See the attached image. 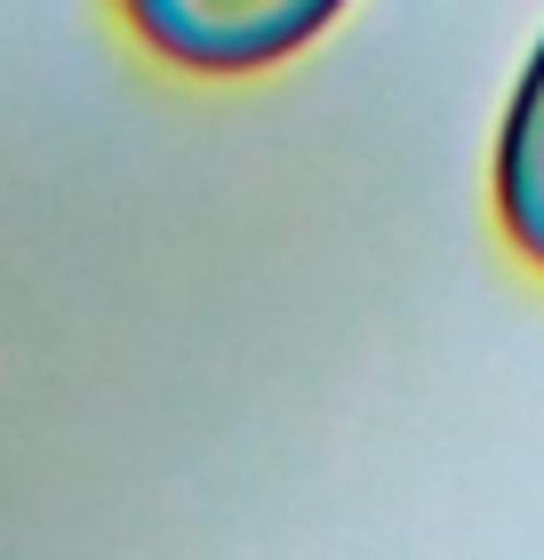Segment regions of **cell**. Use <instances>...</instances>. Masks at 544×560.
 Returning <instances> with one entry per match:
<instances>
[{
	"instance_id": "1",
	"label": "cell",
	"mask_w": 544,
	"mask_h": 560,
	"mask_svg": "<svg viewBox=\"0 0 544 560\" xmlns=\"http://www.w3.org/2000/svg\"><path fill=\"white\" fill-rule=\"evenodd\" d=\"M345 0H120L144 48L185 72H265L304 48Z\"/></svg>"
},
{
	"instance_id": "2",
	"label": "cell",
	"mask_w": 544,
	"mask_h": 560,
	"mask_svg": "<svg viewBox=\"0 0 544 560\" xmlns=\"http://www.w3.org/2000/svg\"><path fill=\"white\" fill-rule=\"evenodd\" d=\"M497 209L512 248L544 272V40L521 72V96L505 113V144H497Z\"/></svg>"
}]
</instances>
